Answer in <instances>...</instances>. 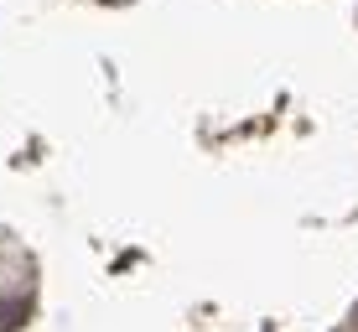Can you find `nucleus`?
Wrapping results in <instances>:
<instances>
[{"label":"nucleus","instance_id":"nucleus-1","mask_svg":"<svg viewBox=\"0 0 358 332\" xmlns=\"http://www.w3.org/2000/svg\"><path fill=\"white\" fill-rule=\"evenodd\" d=\"M31 317V306L27 301H0V332H16L21 322Z\"/></svg>","mask_w":358,"mask_h":332},{"label":"nucleus","instance_id":"nucleus-2","mask_svg":"<svg viewBox=\"0 0 358 332\" xmlns=\"http://www.w3.org/2000/svg\"><path fill=\"white\" fill-rule=\"evenodd\" d=\"M353 317H358V312H353Z\"/></svg>","mask_w":358,"mask_h":332}]
</instances>
